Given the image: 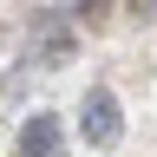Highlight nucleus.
<instances>
[{
    "label": "nucleus",
    "instance_id": "nucleus-1",
    "mask_svg": "<svg viewBox=\"0 0 157 157\" xmlns=\"http://www.w3.org/2000/svg\"><path fill=\"white\" fill-rule=\"evenodd\" d=\"M78 137H85L92 151H111L118 137H124V111H118V92L111 85H92L85 105H78Z\"/></svg>",
    "mask_w": 157,
    "mask_h": 157
},
{
    "label": "nucleus",
    "instance_id": "nucleus-2",
    "mask_svg": "<svg viewBox=\"0 0 157 157\" xmlns=\"http://www.w3.org/2000/svg\"><path fill=\"white\" fill-rule=\"evenodd\" d=\"M66 137H59V111H26L20 124V157H59Z\"/></svg>",
    "mask_w": 157,
    "mask_h": 157
},
{
    "label": "nucleus",
    "instance_id": "nucleus-3",
    "mask_svg": "<svg viewBox=\"0 0 157 157\" xmlns=\"http://www.w3.org/2000/svg\"><path fill=\"white\" fill-rule=\"evenodd\" d=\"M66 59H72V33H46V39L33 46V66H39V72H59Z\"/></svg>",
    "mask_w": 157,
    "mask_h": 157
}]
</instances>
